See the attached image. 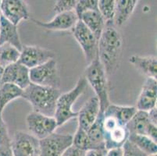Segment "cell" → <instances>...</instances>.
Listing matches in <instances>:
<instances>
[{
  "label": "cell",
  "mask_w": 157,
  "mask_h": 156,
  "mask_svg": "<svg viewBox=\"0 0 157 156\" xmlns=\"http://www.w3.org/2000/svg\"><path fill=\"white\" fill-rule=\"evenodd\" d=\"M113 21H106L98 41V57L107 76H112L119 68L122 51V38Z\"/></svg>",
  "instance_id": "1"
},
{
  "label": "cell",
  "mask_w": 157,
  "mask_h": 156,
  "mask_svg": "<svg viewBox=\"0 0 157 156\" xmlns=\"http://www.w3.org/2000/svg\"><path fill=\"white\" fill-rule=\"evenodd\" d=\"M61 94L59 88L30 83L23 90L21 98L28 101L34 111L48 116H54L57 100Z\"/></svg>",
  "instance_id": "2"
},
{
  "label": "cell",
  "mask_w": 157,
  "mask_h": 156,
  "mask_svg": "<svg viewBox=\"0 0 157 156\" xmlns=\"http://www.w3.org/2000/svg\"><path fill=\"white\" fill-rule=\"evenodd\" d=\"M84 77L88 84L92 86L95 96L98 98L100 112H103L110 104L108 93V76L98 55L88 64Z\"/></svg>",
  "instance_id": "3"
},
{
  "label": "cell",
  "mask_w": 157,
  "mask_h": 156,
  "mask_svg": "<svg viewBox=\"0 0 157 156\" xmlns=\"http://www.w3.org/2000/svg\"><path fill=\"white\" fill-rule=\"evenodd\" d=\"M87 85L88 82L85 77L82 76L78 79L76 85L73 89L64 94L61 93L57 100L56 108L54 115L58 127L63 125L68 120L78 116V112H75L72 110L73 105L81 94L85 92Z\"/></svg>",
  "instance_id": "4"
},
{
  "label": "cell",
  "mask_w": 157,
  "mask_h": 156,
  "mask_svg": "<svg viewBox=\"0 0 157 156\" xmlns=\"http://www.w3.org/2000/svg\"><path fill=\"white\" fill-rule=\"evenodd\" d=\"M102 130L107 150L122 147L129 135L126 125L123 124L108 107L102 112Z\"/></svg>",
  "instance_id": "5"
},
{
  "label": "cell",
  "mask_w": 157,
  "mask_h": 156,
  "mask_svg": "<svg viewBox=\"0 0 157 156\" xmlns=\"http://www.w3.org/2000/svg\"><path fill=\"white\" fill-rule=\"evenodd\" d=\"M30 80L34 84L59 88L61 78L55 58L51 59L42 65L30 69Z\"/></svg>",
  "instance_id": "6"
},
{
  "label": "cell",
  "mask_w": 157,
  "mask_h": 156,
  "mask_svg": "<svg viewBox=\"0 0 157 156\" xmlns=\"http://www.w3.org/2000/svg\"><path fill=\"white\" fill-rule=\"evenodd\" d=\"M72 34L85 54L87 63H90L98 55V38L81 20L72 28Z\"/></svg>",
  "instance_id": "7"
},
{
  "label": "cell",
  "mask_w": 157,
  "mask_h": 156,
  "mask_svg": "<svg viewBox=\"0 0 157 156\" xmlns=\"http://www.w3.org/2000/svg\"><path fill=\"white\" fill-rule=\"evenodd\" d=\"M11 148L14 156L41 155L39 139L24 131H16L11 140Z\"/></svg>",
  "instance_id": "8"
},
{
  "label": "cell",
  "mask_w": 157,
  "mask_h": 156,
  "mask_svg": "<svg viewBox=\"0 0 157 156\" xmlns=\"http://www.w3.org/2000/svg\"><path fill=\"white\" fill-rule=\"evenodd\" d=\"M26 122L30 133L39 140L55 132L58 127L55 117L35 111L31 112L27 116Z\"/></svg>",
  "instance_id": "9"
},
{
  "label": "cell",
  "mask_w": 157,
  "mask_h": 156,
  "mask_svg": "<svg viewBox=\"0 0 157 156\" xmlns=\"http://www.w3.org/2000/svg\"><path fill=\"white\" fill-rule=\"evenodd\" d=\"M41 156H61L73 144V135L52 133L39 140Z\"/></svg>",
  "instance_id": "10"
},
{
  "label": "cell",
  "mask_w": 157,
  "mask_h": 156,
  "mask_svg": "<svg viewBox=\"0 0 157 156\" xmlns=\"http://www.w3.org/2000/svg\"><path fill=\"white\" fill-rule=\"evenodd\" d=\"M54 51L37 45H23L19 62L32 69L45 63L51 59L55 58Z\"/></svg>",
  "instance_id": "11"
},
{
  "label": "cell",
  "mask_w": 157,
  "mask_h": 156,
  "mask_svg": "<svg viewBox=\"0 0 157 156\" xmlns=\"http://www.w3.org/2000/svg\"><path fill=\"white\" fill-rule=\"evenodd\" d=\"M0 14L16 25L30 19L28 7L24 0H0Z\"/></svg>",
  "instance_id": "12"
},
{
  "label": "cell",
  "mask_w": 157,
  "mask_h": 156,
  "mask_svg": "<svg viewBox=\"0 0 157 156\" xmlns=\"http://www.w3.org/2000/svg\"><path fill=\"white\" fill-rule=\"evenodd\" d=\"M10 83L24 90L31 83L30 69L18 61L4 68L2 84Z\"/></svg>",
  "instance_id": "13"
},
{
  "label": "cell",
  "mask_w": 157,
  "mask_h": 156,
  "mask_svg": "<svg viewBox=\"0 0 157 156\" xmlns=\"http://www.w3.org/2000/svg\"><path fill=\"white\" fill-rule=\"evenodd\" d=\"M78 20L79 18L74 10L56 13L53 19L48 22H42L35 19H31V21L40 28L48 31H67L72 29Z\"/></svg>",
  "instance_id": "14"
},
{
  "label": "cell",
  "mask_w": 157,
  "mask_h": 156,
  "mask_svg": "<svg viewBox=\"0 0 157 156\" xmlns=\"http://www.w3.org/2000/svg\"><path fill=\"white\" fill-rule=\"evenodd\" d=\"M157 81L153 77H146L136 103L138 110L148 112L156 107Z\"/></svg>",
  "instance_id": "15"
},
{
  "label": "cell",
  "mask_w": 157,
  "mask_h": 156,
  "mask_svg": "<svg viewBox=\"0 0 157 156\" xmlns=\"http://www.w3.org/2000/svg\"><path fill=\"white\" fill-rule=\"evenodd\" d=\"M100 112L99 101L96 96L90 98L78 112V127L87 131L93 124Z\"/></svg>",
  "instance_id": "16"
},
{
  "label": "cell",
  "mask_w": 157,
  "mask_h": 156,
  "mask_svg": "<svg viewBox=\"0 0 157 156\" xmlns=\"http://www.w3.org/2000/svg\"><path fill=\"white\" fill-rule=\"evenodd\" d=\"M10 43L20 51L22 49V43L20 38L17 25L13 24L0 14V45Z\"/></svg>",
  "instance_id": "17"
},
{
  "label": "cell",
  "mask_w": 157,
  "mask_h": 156,
  "mask_svg": "<svg viewBox=\"0 0 157 156\" xmlns=\"http://www.w3.org/2000/svg\"><path fill=\"white\" fill-rule=\"evenodd\" d=\"M129 62L146 77L157 78V59L155 55L140 56L133 55L129 58Z\"/></svg>",
  "instance_id": "18"
},
{
  "label": "cell",
  "mask_w": 157,
  "mask_h": 156,
  "mask_svg": "<svg viewBox=\"0 0 157 156\" xmlns=\"http://www.w3.org/2000/svg\"><path fill=\"white\" fill-rule=\"evenodd\" d=\"M87 28L92 31L97 38H99L105 27V21L98 10H87L79 17Z\"/></svg>",
  "instance_id": "19"
},
{
  "label": "cell",
  "mask_w": 157,
  "mask_h": 156,
  "mask_svg": "<svg viewBox=\"0 0 157 156\" xmlns=\"http://www.w3.org/2000/svg\"><path fill=\"white\" fill-rule=\"evenodd\" d=\"M139 0H117L113 22L117 27H121L129 20L135 11Z\"/></svg>",
  "instance_id": "20"
},
{
  "label": "cell",
  "mask_w": 157,
  "mask_h": 156,
  "mask_svg": "<svg viewBox=\"0 0 157 156\" xmlns=\"http://www.w3.org/2000/svg\"><path fill=\"white\" fill-rule=\"evenodd\" d=\"M150 121L148 120V112L137 110L135 115L127 123L126 127L129 134H144L146 135V131Z\"/></svg>",
  "instance_id": "21"
},
{
  "label": "cell",
  "mask_w": 157,
  "mask_h": 156,
  "mask_svg": "<svg viewBox=\"0 0 157 156\" xmlns=\"http://www.w3.org/2000/svg\"><path fill=\"white\" fill-rule=\"evenodd\" d=\"M23 89L15 84L3 83L0 86V115H2L4 108L10 101L21 98Z\"/></svg>",
  "instance_id": "22"
},
{
  "label": "cell",
  "mask_w": 157,
  "mask_h": 156,
  "mask_svg": "<svg viewBox=\"0 0 157 156\" xmlns=\"http://www.w3.org/2000/svg\"><path fill=\"white\" fill-rule=\"evenodd\" d=\"M86 131L92 141L93 148H105L102 130V112H99L95 122Z\"/></svg>",
  "instance_id": "23"
},
{
  "label": "cell",
  "mask_w": 157,
  "mask_h": 156,
  "mask_svg": "<svg viewBox=\"0 0 157 156\" xmlns=\"http://www.w3.org/2000/svg\"><path fill=\"white\" fill-rule=\"evenodd\" d=\"M128 140L136 144L140 149L146 154V155H156L157 144L156 142L150 137L144 134H129Z\"/></svg>",
  "instance_id": "24"
},
{
  "label": "cell",
  "mask_w": 157,
  "mask_h": 156,
  "mask_svg": "<svg viewBox=\"0 0 157 156\" xmlns=\"http://www.w3.org/2000/svg\"><path fill=\"white\" fill-rule=\"evenodd\" d=\"M21 51L10 43L0 45V66L3 68L19 61Z\"/></svg>",
  "instance_id": "25"
},
{
  "label": "cell",
  "mask_w": 157,
  "mask_h": 156,
  "mask_svg": "<svg viewBox=\"0 0 157 156\" xmlns=\"http://www.w3.org/2000/svg\"><path fill=\"white\" fill-rule=\"evenodd\" d=\"M11 140L6 124L0 115V156H12Z\"/></svg>",
  "instance_id": "26"
},
{
  "label": "cell",
  "mask_w": 157,
  "mask_h": 156,
  "mask_svg": "<svg viewBox=\"0 0 157 156\" xmlns=\"http://www.w3.org/2000/svg\"><path fill=\"white\" fill-rule=\"evenodd\" d=\"M72 144L81 149L85 150V151L93 148V145L87 134V131L80 127H78L76 133L74 136H73Z\"/></svg>",
  "instance_id": "27"
},
{
  "label": "cell",
  "mask_w": 157,
  "mask_h": 156,
  "mask_svg": "<svg viewBox=\"0 0 157 156\" xmlns=\"http://www.w3.org/2000/svg\"><path fill=\"white\" fill-rule=\"evenodd\" d=\"M117 0H98V10L105 21H113Z\"/></svg>",
  "instance_id": "28"
},
{
  "label": "cell",
  "mask_w": 157,
  "mask_h": 156,
  "mask_svg": "<svg viewBox=\"0 0 157 156\" xmlns=\"http://www.w3.org/2000/svg\"><path fill=\"white\" fill-rule=\"evenodd\" d=\"M98 0H78L74 10L78 18L82 13L87 10H98Z\"/></svg>",
  "instance_id": "29"
},
{
  "label": "cell",
  "mask_w": 157,
  "mask_h": 156,
  "mask_svg": "<svg viewBox=\"0 0 157 156\" xmlns=\"http://www.w3.org/2000/svg\"><path fill=\"white\" fill-rule=\"evenodd\" d=\"M124 156H147L144 151L138 148L136 144L127 139L122 145Z\"/></svg>",
  "instance_id": "30"
},
{
  "label": "cell",
  "mask_w": 157,
  "mask_h": 156,
  "mask_svg": "<svg viewBox=\"0 0 157 156\" xmlns=\"http://www.w3.org/2000/svg\"><path fill=\"white\" fill-rule=\"evenodd\" d=\"M78 0H56L53 7V11L56 14L66 11L74 10L75 9Z\"/></svg>",
  "instance_id": "31"
},
{
  "label": "cell",
  "mask_w": 157,
  "mask_h": 156,
  "mask_svg": "<svg viewBox=\"0 0 157 156\" xmlns=\"http://www.w3.org/2000/svg\"><path fill=\"white\" fill-rule=\"evenodd\" d=\"M63 156H86V151L85 150H82L81 148H78L74 144H71L70 147H68L66 151H64Z\"/></svg>",
  "instance_id": "32"
},
{
  "label": "cell",
  "mask_w": 157,
  "mask_h": 156,
  "mask_svg": "<svg viewBox=\"0 0 157 156\" xmlns=\"http://www.w3.org/2000/svg\"><path fill=\"white\" fill-rule=\"evenodd\" d=\"M146 135L148 137H150L151 139L153 140L155 142L157 141V127L156 125L150 123L148 125L146 131Z\"/></svg>",
  "instance_id": "33"
},
{
  "label": "cell",
  "mask_w": 157,
  "mask_h": 156,
  "mask_svg": "<svg viewBox=\"0 0 157 156\" xmlns=\"http://www.w3.org/2000/svg\"><path fill=\"white\" fill-rule=\"evenodd\" d=\"M106 148H92L86 151V156H106Z\"/></svg>",
  "instance_id": "34"
},
{
  "label": "cell",
  "mask_w": 157,
  "mask_h": 156,
  "mask_svg": "<svg viewBox=\"0 0 157 156\" xmlns=\"http://www.w3.org/2000/svg\"><path fill=\"white\" fill-rule=\"evenodd\" d=\"M107 156H124L122 147H117L107 150Z\"/></svg>",
  "instance_id": "35"
},
{
  "label": "cell",
  "mask_w": 157,
  "mask_h": 156,
  "mask_svg": "<svg viewBox=\"0 0 157 156\" xmlns=\"http://www.w3.org/2000/svg\"><path fill=\"white\" fill-rule=\"evenodd\" d=\"M148 120L150 121V123L156 125L157 124V108L156 107L151 108L150 110L148 111Z\"/></svg>",
  "instance_id": "36"
},
{
  "label": "cell",
  "mask_w": 157,
  "mask_h": 156,
  "mask_svg": "<svg viewBox=\"0 0 157 156\" xmlns=\"http://www.w3.org/2000/svg\"><path fill=\"white\" fill-rule=\"evenodd\" d=\"M4 68L0 66V86L2 85V74H3Z\"/></svg>",
  "instance_id": "37"
}]
</instances>
